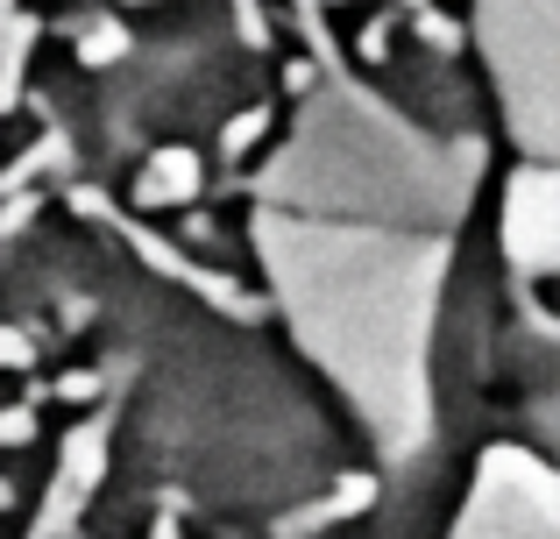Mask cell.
<instances>
[{"instance_id":"7a4b0ae2","label":"cell","mask_w":560,"mask_h":539,"mask_svg":"<svg viewBox=\"0 0 560 539\" xmlns=\"http://www.w3.org/2000/svg\"><path fill=\"white\" fill-rule=\"evenodd\" d=\"M0 362H28V341H14V333H0Z\"/></svg>"},{"instance_id":"6da1fadb","label":"cell","mask_w":560,"mask_h":539,"mask_svg":"<svg viewBox=\"0 0 560 539\" xmlns=\"http://www.w3.org/2000/svg\"><path fill=\"white\" fill-rule=\"evenodd\" d=\"M191 192H199V164H191L185 150L156 156L150 178H142V199H150V207H164V199H191Z\"/></svg>"}]
</instances>
